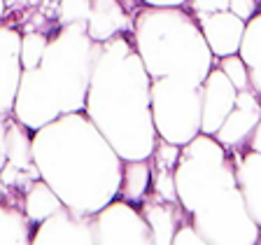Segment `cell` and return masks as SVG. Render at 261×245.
Returning <instances> with one entry per match:
<instances>
[{
	"instance_id": "obj_1",
	"label": "cell",
	"mask_w": 261,
	"mask_h": 245,
	"mask_svg": "<svg viewBox=\"0 0 261 245\" xmlns=\"http://www.w3.org/2000/svg\"><path fill=\"white\" fill-rule=\"evenodd\" d=\"M33 161L61 203L77 212L93 215L119 194L124 159L84 110L33 131Z\"/></svg>"
},
{
	"instance_id": "obj_2",
	"label": "cell",
	"mask_w": 261,
	"mask_h": 245,
	"mask_svg": "<svg viewBox=\"0 0 261 245\" xmlns=\"http://www.w3.org/2000/svg\"><path fill=\"white\" fill-rule=\"evenodd\" d=\"M175 194L203 245H256L261 229L245 206L236 178L233 152L198 133L179 147L173 170Z\"/></svg>"
},
{
	"instance_id": "obj_3",
	"label": "cell",
	"mask_w": 261,
	"mask_h": 245,
	"mask_svg": "<svg viewBox=\"0 0 261 245\" xmlns=\"http://www.w3.org/2000/svg\"><path fill=\"white\" fill-rule=\"evenodd\" d=\"M149 84L152 77L147 75L128 33L100 42L84 114L124 161L149 159L156 145Z\"/></svg>"
},
{
	"instance_id": "obj_4",
	"label": "cell",
	"mask_w": 261,
	"mask_h": 245,
	"mask_svg": "<svg viewBox=\"0 0 261 245\" xmlns=\"http://www.w3.org/2000/svg\"><path fill=\"white\" fill-rule=\"evenodd\" d=\"M130 40L147 75L182 77L201 84L215 65L196 16L182 7H149L136 12Z\"/></svg>"
},
{
	"instance_id": "obj_5",
	"label": "cell",
	"mask_w": 261,
	"mask_h": 245,
	"mask_svg": "<svg viewBox=\"0 0 261 245\" xmlns=\"http://www.w3.org/2000/svg\"><path fill=\"white\" fill-rule=\"evenodd\" d=\"M98 52L100 42H93L87 35V21L59 26L54 35H49V44L40 65H35V72L61 114L84 110Z\"/></svg>"
},
{
	"instance_id": "obj_6",
	"label": "cell",
	"mask_w": 261,
	"mask_h": 245,
	"mask_svg": "<svg viewBox=\"0 0 261 245\" xmlns=\"http://www.w3.org/2000/svg\"><path fill=\"white\" fill-rule=\"evenodd\" d=\"M201 84L182 77H156L149 84L154 131L161 140L187 145L201 133Z\"/></svg>"
},
{
	"instance_id": "obj_7",
	"label": "cell",
	"mask_w": 261,
	"mask_h": 245,
	"mask_svg": "<svg viewBox=\"0 0 261 245\" xmlns=\"http://www.w3.org/2000/svg\"><path fill=\"white\" fill-rule=\"evenodd\" d=\"M93 234L98 245H149L152 231L140 208L124 199H112L93 212Z\"/></svg>"
},
{
	"instance_id": "obj_8",
	"label": "cell",
	"mask_w": 261,
	"mask_h": 245,
	"mask_svg": "<svg viewBox=\"0 0 261 245\" xmlns=\"http://www.w3.org/2000/svg\"><path fill=\"white\" fill-rule=\"evenodd\" d=\"M5 166L0 168V182L16 191H26L40 180V170L33 161V131L14 117H7L5 131Z\"/></svg>"
},
{
	"instance_id": "obj_9",
	"label": "cell",
	"mask_w": 261,
	"mask_h": 245,
	"mask_svg": "<svg viewBox=\"0 0 261 245\" xmlns=\"http://www.w3.org/2000/svg\"><path fill=\"white\" fill-rule=\"evenodd\" d=\"M33 245H93V215L77 212L68 206H61L47 219L33 227L31 234Z\"/></svg>"
},
{
	"instance_id": "obj_10",
	"label": "cell",
	"mask_w": 261,
	"mask_h": 245,
	"mask_svg": "<svg viewBox=\"0 0 261 245\" xmlns=\"http://www.w3.org/2000/svg\"><path fill=\"white\" fill-rule=\"evenodd\" d=\"M201 133L215 136L222 121L226 119V114L233 110L238 89L231 84V80L224 75L222 68L212 65V70L201 82Z\"/></svg>"
},
{
	"instance_id": "obj_11",
	"label": "cell",
	"mask_w": 261,
	"mask_h": 245,
	"mask_svg": "<svg viewBox=\"0 0 261 245\" xmlns=\"http://www.w3.org/2000/svg\"><path fill=\"white\" fill-rule=\"evenodd\" d=\"M261 119V98L256 96L254 89H245L236 96L233 110L226 114V119L215 133V140H219L228 150H240L247 145L256 121Z\"/></svg>"
},
{
	"instance_id": "obj_12",
	"label": "cell",
	"mask_w": 261,
	"mask_h": 245,
	"mask_svg": "<svg viewBox=\"0 0 261 245\" xmlns=\"http://www.w3.org/2000/svg\"><path fill=\"white\" fill-rule=\"evenodd\" d=\"M21 72V33L0 23V112L12 114Z\"/></svg>"
},
{
	"instance_id": "obj_13",
	"label": "cell",
	"mask_w": 261,
	"mask_h": 245,
	"mask_svg": "<svg viewBox=\"0 0 261 245\" xmlns=\"http://www.w3.org/2000/svg\"><path fill=\"white\" fill-rule=\"evenodd\" d=\"M196 21L201 26L203 38H205L215 59L238 54L240 40H243L245 33V21L240 16H236L228 10H222V12H212V14L196 16Z\"/></svg>"
},
{
	"instance_id": "obj_14",
	"label": "cell",
	"mask_w": 261,
	"mask_h": 245,
	"mask_svg": "<svg viewBox=\"0 0 261 245\" xmlns=\"http://www.w3.org/2000/svg\"><path fill=\"white\" fill-rule=\"evenodd\" d=\"M142 217H145L147 227L152 231V243L154 245H170L173 243V236L177 231V227L185 219H189L179 201H168V199H161L154 191H147V196L138 203Z\"/></svg>"
},
{
	"instance_id": "obj_15",
	"label": "cell",
	"mask_w": 261,
	"mask_h": 245,
	"mask_svg": "<svg viewBox=\"0 0 261 245\" xmlns=\"http://www.w3.org/2000/svg\"><path fill=\"white\" fill-rule=\"evenodd\" d=\"M33 224L23 212V194L0 182V245H28Z\"/></svg>"
},
{
	"instance_id": "obj_16",
	"label": "cell",
	"mask_w": 261,
	"mask_h": 245,
	"mask_svg": "<svg viewBox=\"0 0 261 245\" xmlns=\"http://www.w3.org/2000/svg\"><path fill=\"white\" fill-rule=\"evenodd\" d=\"M130 26H133V19L121 0H91L87 35L93 42H108L110 38L121 33L130 35Z\"/></svg>"
},
{
	"instance_id": "obj_17",
	"label": "cell",
	"mask_w": 261,
	"mask_h": 245,
	"mask_svg": "<svg viewBox=\"0 0 261 245\" xmlns=\"http://www.w3.org/2000/svg\"><path fill=\"white\" fill-rule=\"evenodd\" d=\"M236 163V178L238 187L243 191L245 206L250 210L252 219L261 229V152L250 150V147H240L231 150Z\"/></svg>"
},
{
	"instance_id": "obj_18",
	"label": "cell",
	"mask_w": 261,
	"mask_h": 245,
	"mask_svg": "<svg viewBox=\"0 0 261 245\" xmlns=\"http://www.w3.org/2000/svg\"><path fill=\"white\" fill-rule=\"evenodd\" d=\"M238 54L247 68L250 87L261 98V12H256L252 19L245 21V33L240 40Z\"/></svg>"
},
{
	"instance_id": "obj_19",
	"label": "cell",
	"mask_w": 261,
	"mask_h": 245,
	"mask_svg": "<svg viewBox=\"0 0 261 245\" xmlns=\"http://www.w3.org/2000/svg\"><path fill=\"white\" fill-rule=\"evenodd\" d=\"M152 189V166L149 159H130L121 166V182H119V199L130 203H140Z\"/></svg>"
},
{
	"instance_id": "obj_20",
	"label": "cell",
	"mask_w": 261,
	"mask_h": 245,
	"mask_svg": "<svg viewBox=\"0 0 261 245\" xmlns=\"http://www.w3.org/2000/svg\"><path fill=\"white\" fill-rule=\"evenodd\" d=\"M63 206L61 199L56 196V191L44 182L42 178L35 180L26 191H23V212H26L28 222L35 227L42 219H47L51 212H56L59 208Z\"/></svg>"
},
{
	"instance_id": "obj_21",
	"label": "cell",
	"mask_w": 261,
	"mask_h": 245,
	"mask_svg": "<svg viewBox=\"0 0 261 245\" xmlns=\"http://www.w3.org/2000/svg\"><path fill=\"white\" fill-rule=\"evenodd\" d=\"M47 44H49L47 33H42V31L21 33V65L23 68H35V65H40Z\"/></svg>"
},
{
	"instance_id": "obj_22",
	"label": "cell",
	"mask_w": 261,
	"mask_h": 245,
	"mask_svg": "<svg viewBox=\"0 0 261 245\" xmlns=\"http://www.w3.org/2000/svg\"><path fill=\"white\" fill-rule=\"evenodd\" d=\"M215 65L222 68L224 75L231 80V84H233L238 91L252 89L250 87V75H247V68H245L240 54H228V56H222V59H215Z\"/></svg>"
},
{
	"instance_id": "obj_23",
	"label": "cell",
	"mask_w": 261,
	"mask_h": 245,
	"mask_svg": "<svg viewBox=\"0 0 261 245\" xmlns=\"http://www.w3.org/2000/svg\"><path fill=\"white\" fill-rule=\"evenodd\" d=\"M91 12V0H59L56 3V21L59 26L87 21Z\"/></svg>"
},
{
	"instance_id": "obj_24",
	"label": "cell",
	"mask_w": 261,
	"mask_h": 245,
	"mask_svg": "<svg viewBox=\"0 0 261 245\" xmlns=\"http://www.w3.org/2000/svg\"><path fill=\"white\" fill-rule=\"evenodd\" d=\"M185 7L194 16H203V14H212V12L228 10V0H187Z\"/></svg>"
},
{
	"instance_id": "obj_25",
	"label": "cell",
	"mask_w": 261,
	"mask_h": 245,
	"mask_svg": "<svg viewBox=\"0 0 261 245\" xmlns=\"http://www.w3.org/2000/svg\"><path fill=\"white\" fill-rule=\"evenodd\" d=\"M170 245H203V238H201V234L194 229L191 219H185V222L177 227V231H175L173 243Z\"/></svg>"
},
{
	"instance_id": "obj_26",
	"label": "cell",
	"mask_w": 261,
	"mask_h": 245,
	"mask_svg": "<svg viewBox=\"0 0 261 245\" xmlns=\"http://www.w3.org/2000/svg\"><path fill=\"white\" fill-rule=\"evenodd\" d=\"M256 7H259V0H228V12H233L243 21L256 14Z\"/></svg>"
},
{
	"instance_id": "obj_27",
	"label": "cell",
	"mask_w": 261,
	"mask_h": 245,
	"mask_svg": "<svg viewBox=\"0 0 261 245\" xmlns=\"http://www.w3.org/2000/svg\"><path fill=\"white\" fill-rule=\"evenodd\" d=\"M7 117L10 114L5 112H0V168L5 166V131H7Z\"/></svg>"
},
{
	"instance_id": "obj_28",
	"label": "cell",
	"mask_w": 261,
	"mask_h": 245,
	"mask_svg": "<svg viewBox=\"0 0 261 245\" xmlns=\"http://www.w3.org/2000/svg\"><path fill=\"white\" fill-rule=\"evenodd\" d=\"M140 3L149 7H182L187 0H140Z\"/></svg>"
},
{
	"instance_id": "obj_29",
	"label": "cell",
	"mask_w": 261,
	"mask_h": 245,
	"mask_svg": "<svg viewBox=\"0 0 261 245\" xmlns=\"http://www.w3.org/2000/svg\"><path fill=\"white\" fill-rule=\"evenodd\" d=\"M245 147H250V150H256V152H261V119L256 121L254 131H252V136L250 140H247V145Z\"/></svg>"
},
{
	"instance_id": "obj_30",
	"label": "cell",
	"mask_w": 261,
	"mask_h": 245,
	"mask_svg": "<svg viewBox=\"0 0 261 245\" xmlns=\"http://www.w3.org/2000/svg\"><path fill=\"white\" fill-rule=\"evenodd\" d=\"M31 3H35V0H5V5L10 7V10H19V7L31 5Z\"/></svg>"
},
{
	"instance_id": "obj_31",
	"label": "cell",
	"mask_w": 261,
	"mask_h": 245,
	"mask_svg": "<svg viewBox=\"0 0 261 245\" xmlns=\"http://www.w3.org/2000/svg\"><path fill=\"white\" fill-rule=\"evenodd\" d=\"M5 12H7V5H5V0H0V23L5 21Z\"/></svg>"
},
{
	"instance_id": "obj_32",
	"label": "cell",
	"mask_w": 261,
	"mask_h": 245,
	"mask_svg": "<svg viewBox=\"0 0 261 245\" xmlns=\"http://www.w3.org/2000/svg\"><path fill=\"white\" fill-rule=\"evenodd\" d=\"M259 5H261V0H259Z\"/></svg>"
},
{
	"instance_id": "obj_33",
	"label": "cell",
	"mask_w": 261,
	"mask_h": 245,
	"mask_svg": "<svg viewBox=\"0 0 261 245\" xmlns=\"http://www.w3.org/2000/svg\"><path fill=\"white\" fill-rule=\"evenodd\" d=\"M56 3H59V0H56Z\"/></svg>"
},
{
	"instance_id": "obj_34",
	"label": "cell",
	"mask_w": 261,
	"mask_h": 245,
	"mask_svg": "<svg viewBox=\"0 0 261 245\" xmlns=\"http://www.w3.org/2000/svg\"><path fill=\"white\" fill-rule=\"evenodd\" d=\"M259 243H261V240H259Z\"/></svg>"
}]
</instances>
